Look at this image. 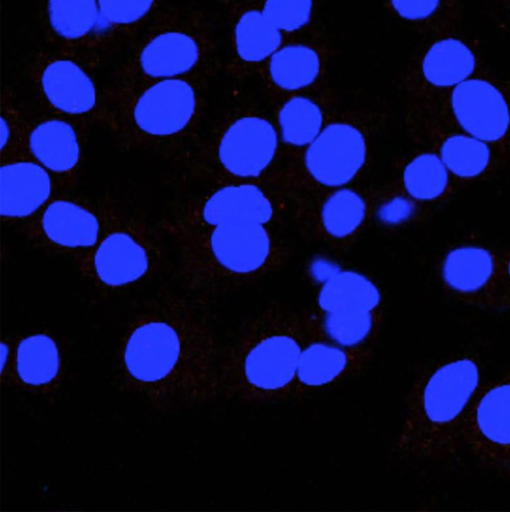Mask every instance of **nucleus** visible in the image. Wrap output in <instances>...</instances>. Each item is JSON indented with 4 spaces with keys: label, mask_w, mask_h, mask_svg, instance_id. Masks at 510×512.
Segmentation results:
<instances>
[{
    "label": "nucleus",
    "mask_w": 510,
    "mask_h": 512,
    "mask_svg": "<svg viewBox=\"0 0 510 512\" xmlns=\"http://www.w3.org/2000/svg\"><path fill=\"white\" fill-rule=\"evenodd\" d=\"M163 286L131 314L119 342L120 388L159 412L214 403L222 346L202 308Z\"/></svg>",
    "instance_id": "nucleus-1"
},
{
    "label": "nucleus",
    "mask_w": 510,
    "mask_h": 512,
    "mask_svg": "<svg viewBox=\"0 0 510 512\" xmlns=\"http://www.w3.org/2000/svg\"><path fill=\"white\" fill-rule=\"evenodd\" d=\"M210 78L110 80L98 124L119 150L177 164L202 135Z\"/></svg>",
    "instance_id": "nucleus-2"
},
{
    "label": "nucleus",
    "mask_w": 510,
    "mask_h": 512,
    "mask_svg": "<svg viewBox=\"0 0 510 512\" xmlns=\"http://www.w3.org/2000/svg\"><path fill=\"white\" fill-rule=\"evenodd\" d=\"M162 232L179 283L202 304L278 269L287 255L268 224L230 221Z\"/></svg>",
    "instance_id": "nucleus-3"
},
{
    "label": "nucleus",
    "mask_w": 510,
    "mask_h": 512,
    "mask_svg": "<svg viewBox=\"0 0 510 512\" xmlns=\"http://www.w3.org/2000/svg\"><path fill=\"white\" fill-rule=\"evenodd\" d=\"M481 379L480 359L471 353L446 356L417 373L405 397L398 454L420 463L456 456L463 449L465 420Z\"/></svg>",
    "instance_id": "nucleus-4"
},
{
    "label": "nucleus",
    "mask_w": 510,
    "mask_h": 512,
    "mask_svg": "<svg viewBox=\"0 0 510 512\" xmlns=\"http://www.w3.org/2000/svg\"><path fill=\"white\" fill-rule=\"evenodd\" d=\"M304 344L301 311L283 304L266 307L222 347L221 395L247 404L292 399Z\"/></svg>",
    "instance_id": "nucleus-5"
},
{
    "label": "nucleus",
    "mask_w": 510,
    "mask_h": 512,
    "mask_svg": "<svg viewBox=\"0 0 510 512\" xmlns=\"http://www.w3.org/2000/svg\"><path fill=\"white\" fill-rule=\"evenodd\" d=\"M219 66L217 41L205 12L187 4H165L141 32L110 80L212 77Z\"/></svg>",
    "instance_id": "nucleus-6"
},
{
    "label": "nucleus",
    "mask_w": 510,
    "mask_h": 512,
    "mask_svg": "<svg viewBox=\"0 0 510 512\" xmlns=\"http://www.w3.org/2000/svg\"><path fill=\"white\" fill-rule=\"evenodd\" d=\"M105 225L95 247L76 267L100 297L155 279L169 266L164 234L147 217L110 196L103 197Z\"/></svg>",
    "instance_id": "nucleus-7"
},
{
    "label": "nucleus",
    "mask_w": 510,
    "mask_h": 512,
    "mask_svg": "<svg viewBox=\"0 0 510 512\" xmlns=\"http://www.w3.org/2000/svg\"><path fill=\"white\" fill-rule=\"evenodd\" d=\"M280 138L275 123L255 112L226 116L176 164L184 183L212 187L258 182L277 158Z\"/></svg>",
    "instance_id": "nucleus-8"
},
{
    "label": "nucleus",
    "mask_w": 510,
    "mask_h": 512,
    "mask_svg": "<svg viewBox=\"0 0 510 512\" xmlns=\"http://www.w3.org/2000/svg\"><path fill=\"white\" fill-rule=\"evenodd\" d=\"M484 66L475 46L457 33L429 38L417 48L399 80L410 132L426 140L451 91Z\"/></svg>",
    "instance_id": "nucleus-9"
},
{
    "label": "nucleus",
    "mask_w": 510,
    "mask_h": 512,
    "mask_svg": "<svg viewBox=\"0 0 510 512\" xmlns=\"http://www.w3.org/2000/svg\"><path fill=\"white\" fill-rule=\"evenodd\" d=\"M370 115L354 110L331 117L313 142L293 157L290 167L269 182L299 194L348 186L367 164Z\"/></svg>",
    "instance_id": "nucleus-10"
},
{
    "label": "nucleus",
    "mask_w": 510,
    "mask_h": 512,
    "mask_svg": "<svg viewBox=\"0 0 510 512\" xmlns=\"http://www.w3.org/2000/svg\"><path fill=\"white\" fill-rule=\"evenodd\" d=\"M101 62L49 48L32 57L27 73L41 106L51 115L98 124L102 90L94 72Z\"/></svg>",
    "instance_id": "nucleus-11"
},
{
    "label": "nucleus",
    "mask_w": 510,
    "mask_h": 512,
    "mask_svg": "<svg viewBox=\"0 0 510 512\" xmlns=\"http://www.w3.org/2000/svg\"><path fill=\"white\" fill-rule=\"evenodd\" d=\"M442 128L458 130L490 144L506 162L510 157L508 84L484 66L451 91L434 131Z\"/></svg>",
    "instance_id": "nucleus-12"
},
{
    "label": "nucleus",
    "mask_w": 510,
    "mask_h": 512,
    "mask_svg": "<svg viewBox=\"0 0 510 512\" xmlns=\"http://www.w3.org/2000/svg\"><path fill=\"white\" fill-rule=\"evenodd\" d=\"M104 225L103 198L92 203L59 193L17 229L37 248L70 258L76 264L95 247Z\"/></svg>",
    "instance_id": "nucleus-13"
},
{
    "label": "nucleus",
    "mask_w": 510,
    "mask_h": 512,
    "mask_svg": "<svg viewBox=\"0 0 510 512\" xmlns=\"http://www.w3.org/2000/svg\"><path fill=\"white\" fill-rule=\"evenodd\" d=\"M211 188L204 194L176 198L164 212L159 228H201L230 221L269 225L274 220V200L259 182H234Z\"/></svg>",
    "instance_id": "nucleus-14"
},
{
    "label": "nucleus",
    "mask_w": 510,
    "mask_h": 512,
    "mask_svg": "<svg viewBox=\"0 0 510 512\" xmlns=\"http://www.w3.org/2000/svg\"><path fill=\"white\" fill-rule=\"evenodd\" d=\"M463 449L481 470L510 479V368L481 383L465 420Z\"/></svg>",
    "instance_id": "nucleus-15"
},
{
    "label": "nucleus",
    "mask_w": 510,
    "mask_h": 512,
    "mask_svg": "<svg viewBox=\"0 0 510 512\" xmlns=\"http://www.w3.org/2000/svg\"><path fill=\"white\" fill-rule=\"evenodd\" d=\"M333 46L318 29L287 38L257 74L263 89L276 102L291 95L327 86Z\"/></svg>",
    "instance_id": "nucleus-16"
},
{
    "label": "nucleus",
    "mask_w": 510,
    "mask_h": 512,
    "mask_svg": "<svg viewBox=\"0 0 510 512\" xmlns=\"http://www.w3.org/2000/svg\"><path fill=\"white\" fill-rule=\"evenodd\" d=\"M90 125L51 114L30 123L26 156L52 175L62 193L73 189L79 180Z\"/></svg>",
    "instance_id": "nucleus-17"
},
{
    "label": "nucleus",
    "mask_w": 510,
    "mask_h": 512,
    "mask_svg": "<svg viewBox=\"0 0 510 512\" xmlns=\"http://www.w3.org/2000/svg\"><path fill=\"white\" fill-rule=\"evenodd\" d=\"M229 25L226 71L236 78L258 72L287 39L264 15L258 0H219Z\"/></svg>",
    "instance_id": "nucleus-18"
},
{
    "label": "nucleus",
    "mask_w": 510,
    "mask_h": 512,
    "mask_svg": "<svg viewBox=\"0 0 510 512\" xmlns=\"http://www.w3.org/2000/svg\"><path fill=\"white\" fill-rule=\"evenodd\" d=\"M502 263V250L480 244L452 247L439 265L445 292L453 299L480 308L494 309Z\"/></svg>",
    "instance_id": "nucleus-19"
},
{
    "label": "nucleus",
    "mask_w": 510,
    "mask_h": 512,
    "mask_svg": "<svg viewBox=\"0 0 510 512\" xmlns=\"http://www.w3.org/2000/svg\"><path fill=\"white\" fill-rule=\"evenodd\" d=\"M43 37L51 49L103 62L98 0H33Z\"/></svg>",
    "instance_id": "nucleus-20"
},
{
    "label": "nucleus",
    "mask_w": 510,
    "mask_h": 512,
    "mask_svg": "<svg viewBox=\"0 0 510 512\" xmlns=\"http://www.w3.org/2000/svg\"><path fill=\"white\" fill-rule=\"evenodd\" d=\"M59 193L62 192L52 175L29 157L1 163L0 217L3 223L20 227Z\"/></svg>",
    "instance_id": "nucleus-21"
},
{
    "label": "nucleus",
    "mask_w": 510,
    "mask_h": 512,
    "mask_svg": "<svg viewBox=\"0 0 510 512\" xmlns=\"http://www.w3.org/2000/svg\"><path fill=\"white\" fill-rule=\"evenodd\" d=\"M299 195L307 197L300 212L308 230L316 239L335 246L356 236L370 212L366 197L348 186Z\"/></svg>",
    "instance_id": "nucleus-22"
},
{
    "label": "nucleus",
    "mask_w": 510,
    "mask_h": 512,
    "mask_svg": "<svg viewBox=\"0 0 510 512\" xmlns=\"http://www.w3.org/2000/svg\"><path fill=\"white\" fill-rule=\"evenodd\" d=\"M374 349H347L324 341L305 340L292 399L298 400L360 374Z\"/></svg>",
    "instance_id": "nucleus-23"
},
{
    "label": "nucleus",
    "mask_w": 510,
    "mask_h": 512,
    "mask_svg": "<svg viewBox=\"0 0 510 512\" xmlns=\"http://www.w3.org/2000/svg\"><path fill=\"white\" fill-rule=\"evenodd\" d=\"M305 340L324 341L347 349H374L384 322L383 310L301 311Z\"/></svg>",
    "instance_id": "nucleus-24"
},
{
    "label": "nucleus",
    "mask_w": 510,
    "mask_h": 512,
    "mask_svg": "<svg viewBox=\"0 0 510 512\" xmlns=\"http://www.w3.org/2000/svg\"><path fill=\"white\" fill-rule=\"evenodd\" d=\"M335 97L328 86L277 102L275 126L280 142L300 153L319 135L332 114Z\"/></svg>",
    "instance_id": "nucleus-25"
},
{
    "label": "nucleus",
    "mask_w": 510,
    "mask_h": 512,
    "mask_svg": "<svg viewBox=\"0 0 510 512\" xmlns=\"http://www.w3.org/2000/svg\"><path fill=\"white\" fill-rule=\"evenodd\" d=\"M426 140L458 185L488 179L504 163L490 144L458 130L438 129Z\"/></svg>",
    "instance_id": "nucleus-26"
},
{
    "label": "nucleus",
    "mask_w": 510,
    "mask_h": 512,
    "mask_svg": "<svg viewBox=\"0 0 510 512\" xmlns=\"http://www.w3.org/2000/svg\"><path fill=\"white\" fill-rule=\"evenodd\" d=\"M166 0H98L103 60L129 51Z\"/></svg>",
    "instance_id": "nucleus-27"
},
{
    "label": "nucleus",
    "mask_w": 510,
    "mask_h": 512,
    "mask_svg": "<svg viewBox=\"0 0 510 512\" xmlns=\"http://www.w3.org/2000/svg\"><path fill=\"white\" fill-rule=\"evenodd\" d=\"M388 11L428 38L457 33L462 0H385Z\"/></svg>",
    "instance_id": "nucleus-28"
},
{
    "label": "nucleus",
    "mask_w": 510,
    "mask_h": 512,
    "mask_svg": "<svg viewBox=\"0 0 510 512\" xmlns=\"http://www.w3.org/2000/svg\"><path fill=\"white\" fill-rule=\"evenodd\" d=\"M399 184L411 198L427 206L443 202L458 186L432 148L417 153L404 165Z\"/></svg>",
    "instance_id": "nucleus-29"
},
{
    "label": "nucleus",
    "mask_w": 510,
    "mask_h": 512,
    "mask_svg": "<svg viewBox=\"0 0 510 512\" xmlns=\"http://www.w3.org/2000/svg\"><path fill=\"white\" fill-rule=\"evenodd\" d=\"M381 294L365 275L354 270L331 274L319 289L315 308L322 311L382 310Z\"/></svg>",
    "instance_id": "nucleus-30"
},
{
    "label": "nucleus",
    "mask_w": 510,
    "mask_h": 512,
    "mask_svg": "<svg viewBox=\"0 0 510 512\" xmlns=\"http://www.w3.org/2000/svg\"><path fill=\"white\" fill-rule=\"evenodd\" d=\"M13 357L16 378L25 387L42 391L57 381L61 360L50 336L34 334L23 338Z\"/></svg>",
    "instance_id": "nucleus-31"
},
{
    "label": "nucleus",
    "mask_w": 510,
    "mask_h": 512,
    "mask_svg": "<svg viewBox=\"0 0 510 512\" xmlns=\"http://www.w3.org/2000/svg\"><path fill=\"white\" fill-rule=\"evenodd\" d=\"M270 21L286 38L306 34L315 29L321 0H258Z\"/></svg>",
    "instance_id": "nucleus-32"
},
{
    "label": "nucleus",
    "mask_w": 510,
    "mask_h": 512,
    "mask_svg": "<svg viewBox=\"0 0 510 512\" xmlns=\"http://www.w3.org/2000/svg\"><path fill=\"white\" fill-rule=\"evenodd\" d=\"M0 163L26 156L30 121L15 101L13 92L6 88L0 96Z\"/></svg>",
    "instance_id": "nucleus-33"
},
{
    "label": "nucleus",
    "mask_w": 510,
    "mask_h": 512,
    "mask_svg": "<svg viewBox=\"0 0 510 512\" xmlns=\"http://www.w3.org/2000/svg\"><path fill=\"white\" fill-rule=\"evenodd\" d=\"M377 213L384 223L401 226L428 220L431 208L411 198L398 183L392 191L383 197Z\"/></svg>",
    "instance_id": "nucleus-34"
},
{
    "label": "nucleus",
    "mask_w": 510,
    "mask_h": 512,
    "mask_svg": "<svg viewBox=\"0 0 510 512\" xmlns=\"http://www.w3.org/2000/svg\"><path fill=\"white\" fill-rule=\"evenodd\" d=\"M494 309H510V250L502 251L501 273Z\"/></svg>",
    "instance_id": "nucleus-35"
},
{
    "label": "nucleus",
    "mask_w": 510,
    "mask_h": 512,
    "mask_svg": "<svg viewBox=\"0 0 510 512\" xmlns=\"http://www.w3.org/2000/svg\"><path fill=\"white\" fill-rule=\"evenodd\" d=\"M492 17L510 25V0H490Z\"/></svg>",
    "instance_id": "nucleus-36"
},
{
    "label": "nucleus",
    "mask_w": 510,
    "mask_h": 512,
    "mask_svg": "<svg viewBox=\"0 0 510 512\" xmlns=\"http://www.w3.org/2000/svg\"><path fill=\"white\" fill-rule=\"evenodd\" d=\"M493 20H494V22H495L496 26L498 27V29H499L500 31H502V32H503V34H505V36H506L508 39H510V25H509V24H507L506 22H503V21L498 20V19H494V18H493Z\"/></svg>",
    "instance_id": "nucleus-37"
}]
</instances>
